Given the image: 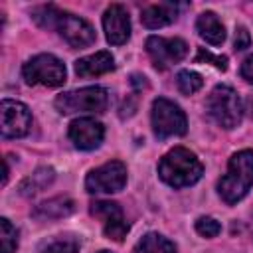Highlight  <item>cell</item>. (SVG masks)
<instances>
[{"label":"cell","mask_w":253,"mask_h":253,"mask_svg":"<svg viewBox=\"0 0 253 253\" xmlns=\"http://www.w3.org/2000/svg\"><path fill=\"white\" fill-rule=\"evenodd\" d=\"M32 18L47 30H57L59 36L71 45V47H85L95 42V30L93 26L69 12H63L55 6H40L32 12Z\"/></svg>","instance_id":"1"},{"label":"cell","mask_w":253,"mask_h":253,"mask_svg":"<svg viewBox=\"0 0 253 253\" xmlns=\"http://www.w3.org/2000/svg\"><path fill=\"white\" fill-rule=\"evenodd\" d=\"M202 172H204V166L198 160V156L184 146L172 148L158 162L160 178L172 188H184V186L196 184L202 178Z\"/></svg>","instance_id":"2"},{"label":"cell","mask_w":253,"mask_h":253,"mask_svg":"<svg viewBox=\"0 0 253 253\" xmlns=\"http://www.w3.org/2000/svg\"><path fill=\"white\" fill-rule=\"evenodd\" d=\"M253 186V150H239L229 158L227 172L217 182L225 204H237Z\"/></svg>","instance_id":"3"},{"label":"cell","mask_w":253,"mask_h":253,"mask_svg":"<svg viewBox=\"0 0 253 253\" xmlns=\"http://www.w3.org/2000/svg\"><path fill=\"white\" fill-rule=\"evenodd\" d=\"M109 105V93L103 87H83L77 91H67L55 97V107L61 115L75 113H103Z\"/></svg>","instance_id":"4"},{"label":"cell","mask_w":253,"mask_h":253,"mask_svg":"<svg viewBox=\"0 0 253 253\" xmlns=\"http://www.w3.org/2000/svg\"><path fill=\"white\" fill-rule=\"evenodd\" d=\"M206 107L210 117L223 128H235L241 123V99L229 85H215L208 97Z\"/></svg>","instance_id":"5"},{"label":"cell","mask_w":253,"mask_h":253,"mask_svg":"<svg viewBox=\"0 0 253 253\" xmlns=\"http://www.w3.org/2000/svg\"><path fill=\"white\" fill-rule=\"evenodd\" d=\"M22 77L28 85L59 87L65 83V65L51 53H40L24 63Z\"/></svg>","instance_id":"6"},{"label":"cell","mask_w":253,"mask_h":253,"mask_svg":"<svg viewBox=\"0 0 253 253\" xmlns=\"http://www.w3.org/2000/svg\"><path fill=\"white\" fill-rule=\"evenodd\" d=\"M150 119H152L154 134H156L158 138L180 136V134H184L186 128H188V121H186L184 111H182L176 103H172V101H168V99H164V97L154 99Z\"/></svg>","instance_id":"7"},{"label":"cell","mask_w":253,"mask_h":253,"mask_svg":"<svg viewBox=\"0 0 253 253\" xmlns=\"http://www.w3.org/2000/svg\"><path fill=\"white\" fill-rule=\"evenodd\" d=\"M126 184V166L121 160L105 162L103 166L91 170L85 178V190L89 194H115Z\"/></svg>","instance_id":"8"},{"label":"cell","mask_w":253,"mask_h":253,"mask_svg":"<svg viewBox=\"0 0 253 253\" xmlns=\"http://www.w3.org/2000/svg\"><path fill=\"white\" fill-rule=\"evenodd\" d=\"M146 51L158 69H168L170 65L182 61L188 53V43L180 38H160L150 36L146 40Z\"/></svg>","instance_id":"9"},{"label":"cell","mask_w":253,"mask_h":253,"mask_svg":"<svg viewBox=\"0 0 253 253\" xmlns=\"http://www.w3.org/2000/svg\"><path fill=\"white\" fill-rule=\"evenodd\" d=\"M2 115V136L4 138H20L28 134L32 126V113L30 109L14 99H4L0 105Z\"/></svg>","instance_id":"10"},{"label":"cell","mask_w":253,"mask_h":253,"mask_svg":"<svg viewBox=\"0 0 253 253\" xmlns=\"http://www.w3.org/2000/svg\"><path fill=\"white\" fill-rule=\"evenodd\" d=\"M91 213L95 217H99L103 221V231L109 239L115 241H123L126 231H128V223L125 221L123 210L119 208V204L115 202H93L91 204Z\"/></svg>","instance_id":"11"},{"label":"cell","mask_w":253,"mask_h":253,"mask_svg":"<svg viewBox=\"0 0 253 253\" xmlns=\"http://www.w3.org/2000/svg\"><path fill=\"white\" fill-rule=\"evenodd\" d=\"M103 136H105V128L95 119L83 117V119L71 121V125H69V138L79 150L97 148L103 142Z\"/></svg>","instance_id":"12"},{"label":"cell","mask_w":253,"mask_h":253,"mask_svg":"<svg viewBox=\"0 0 253 253\" xmlns=\"http://www.w3.org/2000/svg\"><path fill=\"white\" fill-rule=\"evenodd\" d=\"M103 28L107 42L113 45H121L130 36V20L128 12L121 4H111L103 14Z\"/></svg>","instance_id":"13"},{"label":"cell","mask_w":253,"mask_h":253,"mask_svg":"<svg viewBox=\"0 0 253 253\" xmlns=\"http://www.w3.org/2000/svg\"><path fill=\"white\" fill-rule=\"evenodd\" d=\"M115 69V59L109 51H97L75 61V73L79 77H97Z\"/></svg>","instance_id":"14"},{"label":"cell","mask_w":253,"mask_h":253,"mask_svg":"<svg viewBox=\"0 0 253 253\" xmlns=\"http://www.w3.org/2000/svg\"><path fill=\"white\" fill-rule=\"evenodd\" d=\"M178 16V6L172 2H160V4H152L148 8L142 10L140 20L146 28L156 30V28H164L168 24H172Z\"/></svg>","instance_id":"15"},{"label":"cell","mask_w":253,"mask_h":253,"mask_svg":"<svg viewBox=\"0 0 253 253\" xmlns=\"http://www.w3.org/2000/svg\"><path fill=\"white\" fill-rule=\"evenodd\" d=\"M75 210V202L67 196H59V198H51L47 202H42L40 206L34 208L32 215L40 217V219H55V217H65Z\"/></svg>","instance_id":"16"},{"label":"cell","mask_w":253,"mask_h":253,"mask_svg":"<svg viewBox=\"0 0 253 253\" xmlns=\"http://www.w3.org/2000/svg\"><path fill=\"white\" fill-rule=\"evenodd\" d=\"M196 28H198V34L211 45H219L223 40H225V30H223V24L219 22V18L213 14V12H204L198 16L196 20Z\"/></svg>","instance_id":"17"},{"label":"cell","mask_w":253,"mask_h":253,"mask_svg":"<svg viewBox=\"0 0 253 253\" xmlns=\"http://www.w3.org/2000/svg\"><path fill=\"white\" fill-rule=\"evenodd\" d=\"M53 178H55L53 168H47V166L38 168L32 176H28V178L20 184V194H22V196H36L38 192L45 190V188L53 182Z\"/></svg>","instance_id":"18"},{"label":"cell","mask_w":253,"mask_h":253,"mask_svg":"<svg viewBox=\"0 0 253 253\" xmlns=\"http://www.w3.org/2000/svg\"><path fill=\"white\" fill-rule=\"evenodd\" d=\"M134 253H176V245L160 233H146L134 245Z\"/></svg>","instance_id":"19"},{"label":"cell","mask_w":253,"mask_h":253,"mask_svg":"<svg viewBox=\"0 0 253 253\" xmlns=\"http://www.w3.org/2000/svg\"><path fill=\"white\" fill-rule=\"evenodd\" d=\"M176 83H178V89H180L184 95H192V93H196V91L202 89L204 79H202V75L196 73V71L182 69V71L178 73V77H176Z\"/></svg>","instance_id":"20"},{"label":"cell","mask_w":253,"mask_h":253,"mask_svg":"<svg viewBox=\"0 0 253 253\" xmlns=\"http://www.w3.org/2000/svg\"><path fill=\"white\" fill-rule=\"evenodd\" d=\"M0 243H2V253H14L18 247V231L6 217L0 219Z\"/></svg>","instance_id":"21"},{"label":"cell","mask_w":253,"mask_h":253,"mask_svg":"<svg viewBox=\"0 0 253 253\" xmlns=\"http://www.w3.org/2000/svg\"><path fill=\"white\" fill-rule=\"evenodd\" d=\"M79 243L75 239H57L51 241L47 247L42 249V253H77Z\"/></svg>","instance_id":"22"},{"label":"cell","mask_w":253,"mask_h":253,"mask_svg":"<svg viewBox=\"0 0 253 253\" xmlns=\"http://www.w3.org/2000/svg\"><path fill=\"white\" fill-rule=\"evenodd\" d=\"M196 231L200 235H204V237H215L221 231V225L213 217H200L196 221Z\"/></svg>","instance_id":"23"},{"label":"cell","mask_w":253,"mask_h":253,"mask_svg":"<svg viewBox=\"0 0 253 253\" xmlns=\"http://www.w3.org/2000/svg\"><path fill=\"white\" fill-rule=\"evenodd\" d=\"M196 61L211 63V65H215V67H217V69H221V71H225V69H227V57H225V55H213L211 51H208V49H204V47H200V49H198Z\"/></svg>","instance_id":"24"},{"label":"cell","mask_w":253,"mask_h":253,"mask_svg":"<svg viewBox=\"0 0 253 253\" xmlns=\"http://www.w3.org/2000/svg\"><path fill=\"white\" fill-rule=\"evenodd\" d=\"M249 43H251L249 32H247L243 26H237V28H235V36H233V45H235V49H245V47H249Z\"/></svg>","instance_id":"25"},{"label":"cell","mask_w":253,"mask_h":253,"mask_svg":"<svg viewBox=\"0 0 253 253\" xmlns=\"http://www.w3.org/2000/svg\"><path fill=\"white\" fill-rule=\"evenodd\" d=\"M241 77L249 83H253V55H249L243 63H241Z\"/></svg>","instance_id":"26"},{"label":"cell","mask_w":253,"mask_h":253,"mask_svg":"<svg viewBox=\"0 0 253 253\" xmlns=\"http://www.w3.org/2000/svg\"><path fill=\"white\" fill-rule=\"evenodd\" d=\"M99 253H109V251H99Z\"/></svg>","instance_id":"27"},{"label":"cell","mask_w":253,"mask_h":253,"mask_svg":"<svg viewBox=\"0 0 253 253\" xmlns=\"http://www.w3.org/2000/svg\"><path fill=\"white\" fill-rule=\"evenodd\" d=\"M251 107H253V101H251Z\"/></svg>","instance_id":"28"}]
</instances>
